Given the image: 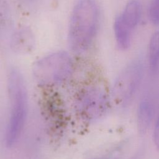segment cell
Segmentation results:
<instances>
[{
	"label": "cell",
	"instance_id": "obj_1",
	"mask_svg": "<svg viewBox=\"0 0 159 159\" xmlns=\"http://www.w3.org/2000/svg\"><path fill=\"white\" fill-rule=\"evenodd\" d=\"M98 23L96 2L80 0L73 9L68 29V42L73 52L81 53L87 50L96 35Z\"/></svg>",
	"mask_w": 159,
	"mask_h": 159
},
{
	"label": "cell",
	"instance_id": "obj_2",
	"mask_svg": "<svg viewBox=\"0 0 159 159\" xmlns=\"http://www.w3.org/2000/svg\"><path fill=\"white\" fill-rule=\"evenodd\" d=\"M7 81L9 114L4 141L7 147H12L18 142L24 129L27 116L28 99L23 77L18 71L12 70Z\"/></svg>",
	"mask_w": 159,
	"mask_h": 159
},
{
	"label": "cell",
	"instance_id": "obj_3",
	"mask_svg": "<svg viewBox=\"0 0 159 159\" xmlns=\"http://www.w3.org/2000/svg\"><path fill=\"white\" fill-rule=\"evenodd\" d=\"M73 62L66 52H55L38 60L33 66L32 74L42 84H55L63 82L71 75Z\"/></svg>",
	"mask_w": 159,
	"mask_h": 159
},
{
	"label": "cell",
	"instance_id": "obj_4",
	"mask_svg": "<svg viewBox=\"0 0 159 159\" xmlns=\"http://www.w3.org/2000/svg\"><path fill=\"white\" fill-rule=\"evenodd\" d=\"M106 96L102 86L92 84L81 89L75 99L76 109L86 119H91L99 114L105 104Z\"/></svg>",
	"mask_w": 159,
	"mask_h": 159
},
{
	"label": "cell",
	"instance_id": "obj_5",
	"mask_svg": "<svg viewBox=\"0 0 159 159\" xmlns=\"http://www.w3.org/2000/svg\"><path fill=\"white\" fill-rule=\"evenodd\" d=\"M143 69V66L139 61H134L123 69L114 86L113 93L117 99L124 101L132 97L141 81Z\"/></svg>",
	"mask_w": 159,
	"mask_h": 159
},
{
	"label": "cell",
	"instance_id": "obj_6",
	"mask_svg": "<svg viewBox=\"0 0 159 159\" xmlns=\"http://www.w3.org/2000/svg\"><path fill=\"white\" fill-rule=\"evenodd\" d=\"M153 107L148 100L140 102L137 110V127L140 134H145L150 128L153 116Z\"/></svg>",
	"mask_w": 159,
	"mask_h": 159
},
{
	"label": "cell",
	"instance_id": "obj_7",
	"mask_svg": "<svg viewBox=\"0 0 159 159\" xmlns=\"http://www.w3.org/2000/svg\"><path fill=\"white\" fill-rule=\"evenodd\" d=\"M141 16V5L138 1H129L125 6L122 14L119 16L122 22L133 30L139 22Z\"/></svg>",
	"mask_w": 159,
	"mask_h": 159
},
{
	"label": "cell",
	"instance_id": "obj_8",
	"mask_svg": "<svg viewBox=\"0 0 159 159\" xmlns=\"http://www.w3.org/2000/svg\"><path fill=\"white\" fill-rule=\"evenodd\" d=\"M114 30L118 47L121 50L128 48L130 44L132 31L127 27L118 16L116 18L114 24Z\"/></svg>",
	"mask_w": 159,
	"mask_h": 159
},
{
	"label": "cell",
	"instance_id": "obj_9",
	"mask_svg": "<svg viewBox=\"0 0 159 159\" xmlns=\"http://www.w3.org/2000/svg\"><path fill=\"white\" fill-rule=\"evenodd\" d=\"M148 61L151 71H157L159 68V32L153 33L150 39Z\"/></svg>",
	"mask_w": 159,
	"mask_h": 159
},
{
	"label": "cell",
	"instance_id": "obj_10",
	"mask_svg": "<svg viewBox=\"0 0 159 159\" xmlns=\"http://www.w3.org/2000/svg\"><path fill=\"white\" fill-rule=\"evenodd\" d=\"M33 40L32 34L27 30H21L17 32L13 37L12 47L17 51H28L32 46Z\"/></svg>",
	"mask_w": 159,
	"mask_h": 159
},
{
	"label": "cell",
	"instance_id": "obj_11",
	"mask_svg": "<svg viewBox=\"0 0 159 159\" xmlns=\"http://www.w3.org/2000/svg\"><path fill=\"white\" fill-rule=\"evenodd\" d=\"M148 16L151 22L159 25V0H152L148 9Z\"/></svg>",
	"mask_w": 159,
	"mask_h": 159
},
{
	"label": "cell",
	"instance_id": "obj_12",
	"mask_svg": "<svg viewBox=\"0 0 159 159\" xmlns=\"http://www.w3.org/2000/svg\"><path fill=\"white\" fill-rule=\"evenodd\" d=\"M153 140L156 148L159 150V115L157 118L153 128Z\"/></svg>",
	"mask_w": 159,
	"mask_h": 159
},
{
	"label": "cell",
	"instance_id": "obj_13",
	"mask_svg": "<svg viewBox=\"0 0 159 159\" xmlns=\"http://www.w3.org/2000/svg\"><path fill=\"white\" fill-rule=\"evenodd\" d=\"M97 159H108V158H97Z\"/></svg>",
	"mask_w": 159,
	"mask_h": 159
}]
</instances>
